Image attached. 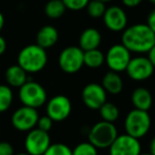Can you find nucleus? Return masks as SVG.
<instances>
[{
    "label": "nucleus",
    "instance_id": "f257e3e1",
    "mask_svg": "<svg viewBox=\"0 0 155 155\" xmlns=\"http://www.w3.org/2000/svg\"><path fill=\"white\" fill-rule=\"evenodd\" d=\"M121 44L131 53H147L155 45V34L147 24H134L122 31Z\"/></svg>",
    "mask_w": 155,
    "mask_h": 155
},
{
    "label": "nucleus",
    "instance_id": "f03ea898",
    "mask_svg": "<svg viewBox=\"0 0 155 155\" xmlns=\"http://www.w3.org/2000/svg\"><path fill=\"white\" fill-rule=\"evenodd\" d=\"M47 63V51L37 44H32L24 47L17 56V64L27 73L39 72L45 68Z\"/></svg>",
    "mask_w": 155,
    "mask_h": 155
},
{
    "label": "nucleus",
    "instance_id": "7ed1b4c3",
    "mask_svg": "<svg viewBox=\"0 0 155 155\" xmlns=\"http://www.w3.org/2000/svg\"><path fill=\"white\" fill-rule=\"evenodd\" d=\"M152 120L147 110L134 108L130 110L124 119L125 133L133 137L140 139L149 133Z\"/></svg>",
    "mask_w": 155,
    "mask_h": 155
},
{
    "label": "nucleus",
    "instance_id": "20e7f679",
    "mask_svg": "<svg viewBox=\"0 0 155 155\" xmlns=\"http://www.w3.org/2000/svg\"><path fill=\"white\" fill-rule=\"evenodd\" d=\"M118 136V130L113 122L99 121L93 125L88 133V141L97 149H108Z\"/></svg>",
    "mask_w": 155,
    "mask_h": 155
},
{
    "label": "nucleus",
    "instance_id": "39448f33",
    "mask_svg": "<svg viewBox=\"0 0 155 155\" xmlns=\"http://www.w3.org/2000/svg\"><path fill=\"white\" fill-rule=\"evenodd\" d=\"M18 97L22 105L37 110L47 102V91L39 83L35 81H27L19 87Z\"/></svg>",
    "mask_w": 155,
    "mask_h": 155
},
{
    "label": "nucleus",
    "instance_id": "423d86ee",
    "mask_svg": "<svg viewBox=\"0 0 155 155\" xmlns=\"http://www.w3.org/2000/svg\"><path fill=\"white\" fill-rule=\"evenodd\" d=\"M61 70L68 74L77 73L84 66V51L79 46H68L58 55Z\"/></svg>",
    "mask_w": 155,
    "mask_h": 155
},
{
    "label": "nucleus",
    "instance_id": "0eeeda50",
    "mask_svg": "<svg viewBox=\"0 0 155 155\" xmlns=\"http://www.w3.org/2000/svg\"><path fill=\"white\" fill-rule=\"evenodd\" d=\"M131 58V51L122 44L110 46L105 54V63L110 70L118 73L125 71Z\"/></svg>",
    "mask_w": 155,
    "mask_h": 155
},
{
    "label": "nucleus",
    "instance_id": "6e6552de",
    "mask_svg": "<svg viewBox=\"0 0 155 155\" xmlns=\"http://www.w3.org/2000/svg\"><path fill=\"white\" fill-rule=\"evenodd\" d=\"M154 69L155 68L147 56L139 55L131 58L125 69V72L131 80L135 82H142L152 77Z\"/></svg>",
    "mask_w": 155,
    "mask_h": 155
},
{
    "label": "nucleus",
    "instance_id": "1a4fd4ad",
    "mask_svg": "<svg viewBox=\"0 0 155 155\" xmlns=\"http://www.w3.org/2000/svg\"><path fill=\"white\" fill-rule=\"evenodd\" d=\"M39 115L36 108L21 106L13 113L11 117V122L14 129L19 132H29L36 127Z\"/></svg>",
    "mask_w": 155,
    "mask_h": 155
},
{
    "label": "nucleus",
    "instance_id": "9d476101",
    "mask_svg": "<svg viewBox=\"0 0 155 155\" xmlns=\"http://www.w3.org/2000/svg\"><path fill=\"white\" fill-rule=\"evenodd\" d=\"M51 144V139L48 132L34 127L28 132L25 139L26 152L30 155H43L49 146Z\"/></svg>",
    "mask_w": 155,
    "mask_h": 155
},
{
    "label": "nucleus",
    "instance_id": "9b49d317",
    "mask_svg": "<svg viewBox=\"0 0 155 155\" xmlns=\"http://www.w3.org/2000/svg\"><path fill=\"white\" fill-rule=\"evenodd\" d=\"M141 144L139 139L129 135H118L108 148V155H139Z\"/></svg>",
    "mask_w": 155,
    "mask_h": 155
},
{
    "label": "nucleus",
    "instance_id": "f8f14e48",
    "mask_svg": "<svg viewBox=\"0 0 155 155\" xmlns=\"http://www.w3.org/2000/svg\"><path fill=\"white\" fill-rule=\"evenodd\" d=\"M72 110V104L68 97L58 95L52 97L46 105V113L54 121L60 122L69 117Z\"/></svg>",
    "mask_w": 155,
    "mask_h": 155
},
{
    "label": "nucleus",
    "instance_id": "ddd939ff",
    "mask_svg": "<svg viewBox=\"0 0 155 155\" xmlns=\"http://www.w3.org/2000/svg\"><path fill=\"white\" fill-rule=\"evenodd\" d=\"M103 24L110 32H122L127 27V15L120 5H110L106 7L104 15L102 16Z\"/></svg>",
    "mask_w": 155,
    "mask_h": 155
},
{
    "label": "nucleus",
    "instance_id": "4468645a",
    "mask_svg": "<svg viewBox=\"0 0 155 155\" xmlns=\"http://www.w3.org/2000/svg\"><path fill=\"white\" fill-rule=\"evenodd\" d=\"M107 99V93L101 84L89 83L82 91V101L87 108L97 110L103 105Z\"/></svg>",
    "mask_w": 155,
    "mask_h": 155
},
{
    "label": "nucleus",
    "instance_id": "2eb2a0df",
    "mask_svg": "<svg viewBox=\"0 0 155 155\" xmlns=\"http://www.w3.org/2000/svg\"><path fill=\"white\" fill-rule=\"evenodd\" d=\"M102 36L99 30L96 28H86L79 37V47L83 51L98 49L101 45Z\"/></svg>",
    "mask_w": 155,
    "mask_h": 155
},
{
    "label": "nucleus",
    "instance_id": "dca6fc26",
    "mask_svg": "<svg viewBox=\"0 0 155 155\" xmlns=\"http://www.w3.org/2000/svg\"><path fill=\"white\" fill-rule=\"evenodd\" d=\"M58 31L55 27L51 25H46L41 27L36 34V44L44 49L52 48L58 41Z\"/></svg>",
    "mask_w": 155,
    "mask_h": 155
},
{
    "label": "nucleus",
    "instance_id": "f3484780",
    "mask_svg": "<svg viewBox=\"0 0 155 155\" xmlns=\"http://www.w3.org/2000/svg\"><path fill=\"white\" fill-rule=\"evenodd\" d=\"M131 101L134 108L148 112L153 104V97L148 88L146 87H137L133 91L131 95Z\"/></svg>",
    "mask_w": 155,
    "mask_h": 155
},
{
    "label": "nucleus",
    "instance_id": "a211bd4d",
    "mask_svg": "<svg viewBox=\"0 0 155 155\" xmlns=\"http://www.w3.org/2000/svg\"><path fill=\"white\" fill-rule=\"evenodd\" d=\"M101 85L105 91L110 95H119L123 89V81L118 72L108 71L102 78Z\"/></svg>",
    "mask_w": 155,
    "mask_h": 155
},
{
    "label": "nucleus",
    "instance_id": "6ab92c4d",
    "mask_svg": "<svg viewBox=\"0 0 155 155\" xmlns=\"http://www.w3.org/2000/svg\"><path fill=\"white\" fill-rule=\"evenodd\" d=\"M5 81L10 87H17L25 84L28 81V73L19 66V65H12L5 70Z\"/></svg>",
    "mask_w": 155,
    "mask_h": 155
},
{
    "label": "nucleus",
    "instance_id": "aec40b11",
    "mask_svg": "<svg viewBox=\"0 0 155 155\" xmlns=\"http://www.w3.org/2000/svg\"><path fill=\"white\" fill-rule=\"evenodd\" d=\"M105 63V55L101 50L93 49L84 51V66L91 69H97Z\"/></svg>",
    "mask_w": 155,
    "mask_h": 155
},
{
    "label": "nucleus",
    "instance_id": "412c9836",
    "mask_svg": "<svg viewBox=\"0 0 155 155\" xmlns=\"http://www.w3.org/2000/svg\"><path fill=\"white\" fill-rule=\"evenodd\" d=\"M67 11L62 0H49L45 5L44 12L46 16L50 19H58Z\"/></svg>",
    "mask_w": 155,
    "mask_h": 155
},
{
    "label": "nucleus",
    "instance_id": "4be33fe9",
    "mask_svg": "<svg viewBox=\"0 0 155 155\" xmlns=\"http://www.w3.org/2000/svg\"><path fill=\"white\" fill-rule=\"evenodd\" d=\"M99 112L102 120L107 121V122H113V123L119 118V115H120L118 106L115 103L107 102V101L99 108Z\"/></svg>",
    "mask_w": 155,
    "mask_h": 155
},
{
    "label": "nucleus",
    "instance_id": "5701e85b",
    "mask_svg": "<svg viewBox=\"0 0 155 155\" xmlns=\"http://www.w3.org/2000/svg\"><path fill=\"white\" fill-rule=\"evenodd\" d=\"M13 91L9 85L0 84V113H5L13 103Z\"/></svg>",
    "mask_w": 155,
    "mask_h": 155
},
{
    "label": "nucleus",
    "instance_id": "b1692460",
    "mask_svg": "<svg viewBox=\"0 0 155 155\" xmlns=\"http://www.w3.org/2000/svg\"><path fill=\"white\" fill-rule=\"evenodd\" d=\"M85 10H86L88 16H91V18H95V19L102 18L106 10V3L102 2L100 0H91Z\"/></svg>",
    "mask_w": 155,
    "mask_h": 155
},
{
    "label": "nucleus",
    "instance_id": "393cba45",
    "mask_svg": "<svg viewBox=\"0 0 155 155\" xmlns=\"http://www.w3.org/2000/svg\"><path fill=\"white\" fill-rule=\"evenodd\" d=\"M72 155H98V149L89 141L80 142L72 149Z\"/></svg>",
    "mask_w": 155,
    "mask_h": 155
},
{
    "label": "nucleus",
    "instance_id": "a878e982",
    "mask_svg": "<svg viewBox=\"0 0 155 155\" xmlns=\"http://www.w3.org/2000/svg\"><path fill=\"white\" fill-rule=\"evenodd\" d=\"M43 155H72V150L65 143H51Z\"/></svg>",
    "mask_w": 155,
    "mask_h": 155
},
{
    "label": "nucleus",
    "instance_id": "bb28decb",
    "mask_svg": "<svg viewBox=\"0 0 155 155\" xmlns=\"http://www.w3.org/2000/svg\"><path fill=\"white\" fill-rule=\"evenodd\" d=\"M62 1L67 10L78 12L84 10L91 0H62Z\"/></svg>",
    "mask_w": 155,
    "mask_h": 155
},
{
    "label": "nucleus",
    "instance_id": "cd10ccee",
    "mask_svg": "<svg viewBox=\"0 0 155 155\" xmlns=\"http://www.w3.org/2000/svg\"><path fill=\"white\" fill-rule=\"evenodd\" d=\"M53 122L54 121L50 118L48 115H45V116H41L38 118V121H37V124H36V127L41 131H45V132H48L52 129L53 127Z\"/></svg>",
    "mask_w": 155,
    "mask_h": 155
},
{
    "label": "nucleus",
    "instance_id": "c85d7f7f",
    "mask_svg": "<svg viewBox=\"0 0 155 155\" xmlns=\"http://www.w3.org/2000/svg\"><path fill=\"white\" fill-rule=\"evenodd\" d=\"M14 148L10 142L0 141V155H14Z\"/></svg>",
    "mask_w": 155,
    "mask_h": 155
},
{
    "label": "nucleus",
    "instance_id": "c756f323",
    "mask_svg": "<svg viewBox=\"0 0 155 155\" xmlns=\"http://www.w3.org/2000/svg\"><path fill=\"white\" fill-rule=\"evenodd\" d=\"M142 1L143 0H121V3L123 7L127 8V9H135L141 5Z\"/></svg>",
    "mask_w": 155,
    "mask_h": 155
},
{
    "label": "nucleus",
    "instance_id": "7c9ffc66",
    "mask_svg": "<svg viewBox=\"0 0 155 155\" xmlns=\"http://www.w3.org/2000/svg\"><path fill=\"white\" fill-rule=\"evenodd\" d=\"M147 26L152 30V32L155 34V9L149 13L148 17H147Z\"/></svg>",
    "mask_w": 155,
    "mask_h": 155
},
{
    "label": "nucleus",
    "instance_id": "2f4dec72",
    "mask_svg": "<svg viewBox=\"0 0 155 155\" xmlns=\"http://www.w3.org/2000/svg\"><path fill=\"white\" fill-rule=\"evenodd\" d=\"M147 53H148V56H147V58H149V61L151 62V64H152L153 67L155 68V45L153 46V47L151 48Z\"/></svg>",
    "mask_w": 155,
    "mask_h": 155
},
{
    "label": "nucleus",
    "instance_id": "473e14b6",
    "mask_svg": "<svg viewBox=\"0 0 155 155\" xmlns=\"http://www.w3.org/2000/svg\"><path fill=\"white\" fill-rule=\"evenodd\" d=\"M7 50V41H5V37L0 35V55H2Z\"/></svg>",
    "mask_w": 155,
    "mask_h": 155
},
{
    "label": "nucleus",
    "instance_id": "72a5a7b5",
    "mask_svg": "<svg viewBox=\"0 0 155 155\" xmlns=\"http://www.w3.org/2000/svg\"><path fill=\"white\" fill-rule=\"evenodd\" d=\"M152 155H155V136L152 138V140H151L150 142V152Z\"/></svg>",
    "mask_w": 155,
    "mask_h": 155
},
{
    "label": "nucleus",
    "instance_id": "f704fd0d",
    "mask_svg": "<svg viewBox=\"0 0 155 155\" xmlns=\"http://www.w3.org/2000/svg\"><path fill=\"white\" fill-rule=\"evenodd\" d=\"M3 27H5V16L0 12V32H1V30L3 29Z\"/></svg>",
    "mask_w": 155,
    "mask_h": 155
},
{
    "label": "nucleus",
    "instance_id": "c9c22d12",
    "mask_svg": "<svg viewBox=\"0 0 155 155\" xmlns=\"http://www.w3.org/2000/svg\"><path fill=\"white\" fill-rule=\"evenodd\" d=\"M14 155H30L28 152H21V153H17V154H14Z\"/></svg>",
    "mask_w": 155,
    "mask_h": 155
},
{
    "label": "nucleus",
    "instance_id": "e433bc0d",
    "mask_svg": "<svg viewBox=\"0 0 155 155\" xmlns=\"http://www.w3.org/2000/svg\"><path fill=\"white\" fill-rule=\"evenodd\" d=\"M100 1H102V2H104V3H110V2H112V1H114V0H100Z\"/></svg>",
    "mask_w": 155,
    "mask_h": 155
},
{
    "label": "nucleus",
    "instance_id": "4c0bfd02",
    "mask_svg": "<svg viewBox=\"0 0 155 155\" xmlns=\"http://www.w3.org/2000/svg\"><path fill=\"white\" fill-rule=\"evenodd\" d=\"M139 155H152L151 153H140Z\"/></svg>",
    "mask_w": 155,
    "mask_h": 155
},
{
    "label": "nucleus",
    "instance_id": "58836bf2",
    "mask_svg": "<svg viewBox=\"0 0 155 155\" xmlns=\"http://www.w3.org/2000/svg\"><path fill=\"white\" fill-rule=\"evenodd\" d=\"M151 1H152V3L154 5V7H155V0H151Z\"/></svg>",
    "mask_w": 155,
    "mask_h": 155
}]
</instances>
